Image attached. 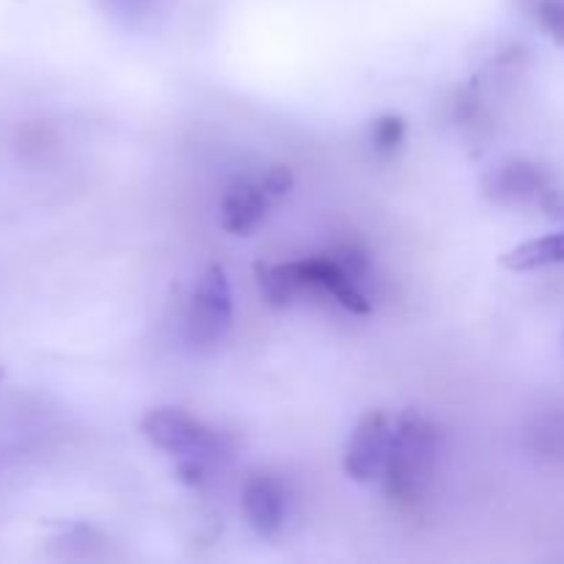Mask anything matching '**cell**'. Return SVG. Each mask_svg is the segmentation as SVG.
<instances>
[{
    "label": "cell",
    "mask_w": 564,
    "mask_h": 564,
    "mask_svg": "<svg viewBox=\"0 0 564 564\" xmlns=\"http://www.w3.org/2000/svg\"><path fill=\"white\" fill-rule=\"evenodd\" d=\"M235 319L231 286L220 264H209L193 286L187 308V339L193 347H215L226 339Z\"/></svg>",
    "instance_id": "3957f363"
},
{
    "label": "cell",
    "mask_w": 564,
    "mask_h": 564,
    "mask_svg": "<svg viewBox=\"0 0 564 564\" xmlns=\"http://www.w3.org/2000/svg\"><path fill=\"white\" fill-rule=\"evenodd\" d=\"M141 433L154 449L176 457V474L185 485H202L209 468L226 457L224 435L182 408H149L141 419Z\"/></svg>",
    "instance_id": "6da1fadb"
},
{
    "label": "cell",
    "mask_w": 564,
    "mask_h": 564,
    "mask_svg": "<svg viewBox=\"0 0 564 564\" xmlns=\"http://www.w3.org/2000/svg\"><path fill=\"white\" fill-rule=\"evenodd\" d=\"M529 9L538 25L564 50V0H532Z\"/></svg>",
    "instance_id": "30bf717a"
},
{
    "label": "cell",
    "mask_w": 564,
    "mask_h": 564,
    "mask_svg": "<svg viewBox=\"0 0 564 564\" xmlns=\"http://www.w3.org/2000/svg\"><path fill=\"white\" fill-rule=\"evenodd\" d=\"M268 193H264L262 182L251 180H235L226 187L224 198H220V226L229 235H248L257 229L268 213Z\"/></svg>",
    "instance_id": "52a82bcc"
},
{
    "label": "cell",
    "mask_w": 564,
    "mask_h": 564,
    "mask_svg": "<svg viewBox=\"0 0 564 564\" xmlns=\"http://www.w3.org/2000/svg\"><path fill=\"white\" fill-rule=\"evenodd\" d=\"M242 512L259 538H275L284 527V490L268 474H253L242 485Z\"/></svg>",
    "instance_id": "8992f818"
},
{
    "label": "cell",
    "mask_w": 564,
    "mask_h": 564,
    "mask_svg": "<svg viewBox=\"0 0 564 564\" xmlns=\"http://www.w3.org/2000/svg\"><path fill=\"white\" fill-rule=\"evenodd\" d=\"M402 141H405V119H402V116L386 113L372 124L375 152L391 154Z\"/></svg>",
    "instance_id": "8fae6325"
},
{
    "label": "cell",
    "mask_w": 564,
    "mask_h": 564,
    "mask_svg": "<svg viewBox=\"0 0 564 564\" xmlns=\"http://www.w3.org/2000/svg\"><path fill=\"white\" fill-rule=\"evenodd\" d=\"M540 207H543L549 215H554V218L564 220V191H551Z\"/></svg>",
    "instance_id": "4fadbf2b"
},
{
    "label": "cell",
    "mask_w": 564,
    "mask_h": 564,
    "mask_svg": "<svg viewBox=\"0 0 564 564\" xmlns=\"http://www.w3.org/2000/svg\"><path fill=\"white\" fill-rule=\"evenodd\" d=\"M554 264H564V231L534 237L501 257V268L512 273H529V270L554 268Z\"/></svg>",
    "instance_id": "9c48e42d"
},
{
    "label": "cell",
    "mask_w": 564,
    "mask_h": 564,
    "mask_svg": "<svg viewBox=\"0 0 564 564\" xmlns=\"http://www.w3.org/2000/svg\"><path fill=\"white\" fill-rule=\"evenodd\" d=\"M391 433H394V424L383 411H367L358 419L345 446V457H341V468L352 482H372L383 477Z\"/></svg>",
    "instance_id": "277c9868"
},
{
    "label": "cell",
    "mask_w": 564,
    "mask_h": 564,
    "mask_svg": "<svg viewBox=\"0 0 564 564\" xmlns=\"http://www.w3.org/2000/svg\"><path fill=\"white\" fill-rule=\"evenodd\" d=\"M292 185H295V176H292L290 165H273L262 180V187L264 193H268V198L286 196V193L292 191Z\"/></svg>",
    "instance_id": "7c38bea8"
},
{
    "label": "cell",
    "mask_w": 564,
    "mask_h": 564,
    "mask_svg": "<svg viewBox=\"0 0 564 564\" xmlns=\"http://www.w3.org/2000/svg\"><path fill=\"white\" fill-rule=\"evenodd\" d=\"M482 191L490 202L523 207V204H543L554 187H551L549 174L538 163L512 158L485 174Z\"/></svg>",
    "instance_id": "5b68a950"
},
{
    "label": "cell",
    "mask_w": 564,
    "mask_h": 564,
    "mask_svg": "<svg viewBox=\"0 0 564 564\" xmlns=\"http://www.w3.org/2000/svg\"><path fill=\"white\" fill-rule=\"evenodd\" d=\"M257 284L264 303L273 308L290 306L301 292H306V279H303L301 262L257 264Z\"/></svg>",
    "instance_id": "ba28073f"
},
{
    "label": "cell",
    "mask_w": 564,
    "mask_h": 564,
    "mask_svg": "<svg viewBox=\"0 0 564 564\" xmlns=\"http://www.w3.org/2000/svg\"><path fill=\"white\" fill-rule=\"evenodd\" d=\"M435 449H438V433L433 422L416 411L402 413L394 422L389 457H386V494L402 505L416 501L433 474Z\"/></svg>",
    "instance_id": "7a4b0ae2"
}]
</instances>
